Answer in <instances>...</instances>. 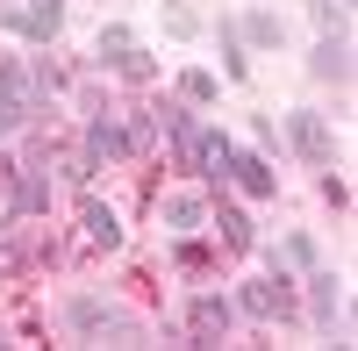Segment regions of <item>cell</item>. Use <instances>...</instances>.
I'll return each instance as SVG.
<instances>
[{
    "label": "cell",
    "instance_id": "1",
    "mask_svg": "<svg viewBox=\"0 0 358 351\" xmlns=\"http://www.w3.org/2000/svg\"><path fill=\"white\" fill-rule=\"evenodd\" d=\"M65 323H72L79 337H122V344L143 337L136 315H129V308H115V301H101V294H72V301H65Z\"/></svg>",
    "mask_w": 358,
    "mask_h": 351
},
{
    "label": "cell",
    "instance_id": "2",
    "mask_svg": "<svg viewBox=\"0 0 358 351\" xmlns=\"http://www.w3.org/2000/svg\"><path fill=\"white\" fill-rule=\"evenodd\" d=\"M0 29H15L29 43H50L65 29V0H29V8H0Z\"/></svg>",
    "mask_w": 358,
    "mask_h": 351
},
{
    "label": "cell",
    "instance_id": "3",
    "mask_svg": "<svg viewBox=\"0 0 358 351\" xmlns=\"http://www.w3.org/2000/svg\"><path fill=\"white\" fill-rule=\"evenodd\" d=\"M287 136H294V151H301L308 165H330L337 158V136H330V122H322L315 108H294L287 115Z\"/></svg>",
    "mask_w": 358,
    "mask_h": 351
},
{
    "label": "cell",
    "instance_id": "4",
    "mask_svg": "<svg viewBox=\"0 0 358 351\" xmlns=\"http://www.w3.org/2000/svg\"><path fill=\"white\" fill-rule=\"evenodd\" d=\"M101 57H108L115 72H129V79L151 72V57H143V43H136V29H129V22H108V29H101Z\"/></svg>",
    "mask_w": 358,
    "mask_h": 351
},
{
    "label": "cell",
    "instance_id": "5",
    "mask_svg": "<svg viewBox=\"0 0 358 351\" xmlns=\"http://www.w3.org/2000/svg\"><path fill=\"white\" fill-rule=\"evenodd\" d=\"M222 172H229L244 194H280V172H273L265 151H236V143H229V165H222Z\"/></svg>",
    "mask_w": 358,
    "mask_h": 351
},
{
    "label": "cell",
    "instance_id": "6",
    "mask_svg": "<svg viewBox=\"0 0 358 351\" xmlns=\"http://www.w3.org/2000/svg\"><path fill=\"white\" fill-rule=\"evenodd\" d=\"M229 323H236V308H229V294H201V301L187 308V330H194L201 344H222V337H229Z\"/></svg>",
    "mask_w": 358,
    "mask_h": 351
},
{
    "label": "cell",
    "instance_id": "7",
    "mask_svg": "<svg viewBox=\"0 0 358 351\" xmlns=\"http://www.w3.org/2000/svg\"><path fill=\"white\" fill-rule=\"evenodd\" d=\"M122 151H129L122 122H108V115H94V122H86V151H79V165H86V172H101L108 158H122Z\"/></svg>",
    "mask_w": 358,
    "mask_h": 351
},
{
    "label": "cell",
    "instance_id": "8",
    "mask_svg": "<svg viewBox=\"0 0 358 351\" xmlns=\"http://www.w3.org/2000/svg\"><path fill=\"white\" fill-rule=\"evenodd\" d=\"M308 294H315V330H337V315H344V280L308 266Z\"/></svg>",
    "mask_w": 358,
    "mask_h": 351
},
{
    "label": "cell",
    "instance_id": "9",
    "mask_svg": "<svg viewBox=\"0 0 358 351\" xmlns=\"http://www.w3.org/2000/svg\"><path fill=\"white\" fill-rule=\"evenodd\" d=\"M315 79H351V43H344V29H322V43H315Z\"/></svg>",
    "mask_w": 358,
    "mask_h": 351
},
{
    "label": "cell",
    "instance_id": "10",
    "mask_svg": "<svg viewBox=\"0 0 358 351\" xmlns=\"http://www.w3.org/2000/svg\"><path fill=\"white\" fill-rule=\"evenodd\" d=\"M201 222H208V201L201 194H165V229H172V237H194Z\"/></svg>",
    "mask_w": 358,
    "mask_h": 351
},
{
    "label": "cell",
    "instance_id": "11",
    "mask_svg": "<svg viewBox=\"0 0 358 351\" xmlns=\"http://www.w3.org/2000/svg\"><path fill=\"white\" fill-rule=\"evenodd\" d=\"M244 315H258V323L287 315V280H251L244 287Z\"/></svg>",
    "mask_w": 358,
    "mask_h": 351
},
{
    "label": "cell",
    "instance_id": "12",
    "mask_svg": "<svg viewBox=\"0 0 358 351\" xmlns=\"http://www.w3.org/2000/svg\"><path fill=\"white\" fill-rule=\"evenodd\" d=\"M215 237H222V251H251L258 229H251V215L236 208V201H222V208H215Z\"/></svg>",
    "mask_w": 358,
    "mask_h": 351
},
{
    "label": "cell",
    "instance_id": "13",
    "mask_svg": "<svg viewBox=\"0 0 358 351\" xmlns=\"http://www.w3.org/2000/svg\"><path fill=\"white\" fill-rule=\"evenodd\" d=\"M79 222H86V237H94V244H108V251L122 244V215H115L108 201H86V208H79Z\"/></svg>",
    "mask_w": 358,
    "mask_h": 351
},
{
    "label": "cell",
    "instance_id": "14",
    "mask_svg": "<svg viewBox=\"0 0 358 351\" xmlns=\"http://www.w3.org/2000/svg\"><path fill=\"white\" fill-rule=\"evenodd\" d=\"M8 208H15V215H36V208H50V187H43V172H22Z\"/></svg>",
    "mask_w": 358,
    "mask_h": 351
},
{
    "label": "cell",
    "instance_id": "15",
    "mask_svg": "<svg viewBox=\"0 0 358 351\" xmlns=\"http://www.w3.org/2000/svg\"><path fill=\"white\" fill-rule=\"evenodd\" d=\"M215 94H222L215 72H179V101L187 108H215Z\"/></svg>",
    "mask_w": 358,
    "mask_h": 351
},
{
    "label": "cell",
    "instance_id": "16",
    "mask_svg": "<svg viewBox=\"0 0 358 351\" xmlns=\"http://www.w3.org/2000/svg\"><path fill=\"white\" fill-rule=\"evenodd\" d=\"M222 72H229V79H244V72H251V57H244V36H236L229 22H222Z\"/></svg>",
    "mask_w": 358,
    "mask_h": 351
},
{
    "label": "cell",
    "instance_id": "17",
    "mask_svg": "<svg viewBox=\"0 0 358 351\" xmlns=\"http://www.w3.org/2000/svg\"><path fill=\"white\" fill-rule=\"evenodd\" d=\"M244 36H251L258 50H280V36H287V29H280V15H251V22H244Z\"/></svg>",
    "mask_w": 358,
    "mask_h": 351
},
{
    "label": "cell",
    "instance_id": "18",
    "mask_svg": "<svg viewBox=\"0 0 358 351\" xmlns=\"http://www.w3.org/2000/svg\"><path fill=\"white\" fill-rule=\"evenodd\" d=\"M280 258H287V266H301V273H308V266H315V244L301 237V229H294V237L280 244Z\"/></svg>",
    "mask_w": 358,
    "mask_h": 351
},
{
    "label": "cell",
    "instance_id": "19",
    "mask_svg": "<svg viewBox=\"0 0 358 351\" xmlns=\"http://www.w3.org/2000/svg\"><path fill=\"white\" fill-rule=\"evenodd\" d=\"M165 29H172V36H194L201 22H194V8H179V0H172V8H165Z\"/></svg>",
    "mask_w": 358,
    "mask_h": 351
},
{
    "label": "cell",
    "instance_id": "20",
    "mask_svg": "<svg viewBox=\"0 0 358 351\" xmlns=\"http://www.w3.org/2000/svg\"><path fill=\"white\" fill-rule=\"evenodd\" d=\"M15 122H22V108H15V101H8V94H0V136H8V129H15Z\"/></svg>",
    "mask_w": 358,
    "mask_h": 351
},
{
    "label": "cell",
    "instance_id": "21",
    "mask_svg": "<svg viewBox=\"0 0 358 351\" xmlns=\"http://www.w3.org/2000/svg\"><path fill=\"white\" fill-rule=\"evenodd\" d=\"M330 8H351V0H330Z\"/></svg>",
    "mask_w": 358,
    "mask_h": 351
}]
</instances>
